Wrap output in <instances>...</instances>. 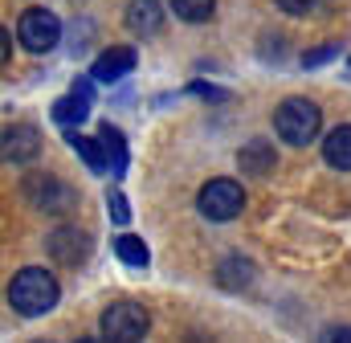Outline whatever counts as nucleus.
Wrapping results in <instances>:
<instances>
[{
	"label": "nucleus",
	"instance_id": "f257e3e1",
	"mask_svg": "<svg viewBox=\"0 0 351 343\" xmlns=\"http://www.w3.org/2000/svg\"><path fill=\"white\" fill-rule=\"evenodd\" d=\"M58 294H62L58 278H53L49 270H41V265L21 270V274L12 278V286H8V303H12L21 315H29V319L53 311V307H58Z\"/></svg>",
	"mask_w": 351,
	"mask_h": 343
},
{
	"label": "nucleus",
	"instance_id": "f03ea898",
	"mask_svg": "<svg viewBox=\"0 0 351 343\" xmlns=\"http://www.w3.org/2000/svg\"><path fill=\"white\" fill-rule=\"evenodd\" d=\"M319 127H323V110H319L311 98H286V102H278V110H274V131H278V139H286V143H294V147H306V143L319 135Z\"/></svg>",
	"mask_w": 351,
	"mask_h": 343
},
{
	"label": "nucleus",
	"instance_id": "7ed1b4c3",
	"mask_svg": "<svg viewBox=\"0 0 351 343\" xmlns=\"http://www.w3.org/2000/svg\"><path fill=\"white\" fill-rule=\"evenodd\" d=\"M196 209L208 217V221H233L241 209H245V192L237 180H208L196 196Z\"/></svg>",
	"mask_w": 351,
	"mask_h": 343
},
{
	"label": "nucleus",
	"instance_id": "20e7f679",
	"mask_svg": "<svg viewBox=\"0 0 351 343\" xmlns=\"http://www.w3.org/2000/svg\"><path fill=\"white\" fill-rule=\"evenodd\" d=\"M16 37H21V45L29 54H49L58 45V37H62V21L49 8H29L21 16V25H16Z\"/></svg>",
	"mask_w": 351,
	"mask_h": 343
},
{
	"label": "nucleus",
	"instance_id": "39448f33",
	"mask_svg": "<svg viewBox=\"0 0 351 343\" xmlns=\"http://www.w3.org/2000/svg\"><path fill=\"white\" fill-rule=\"evenodd\" d=\"M102 335L106 340H143L147 335V327H152V319H147V311L143 307H135V303H114V307H106L102 311Z\"/></svg>",
	"mask_w": 351,
	"mask_h": 343
},
{
	"label": "nucleus",
	"instance_id": "423d86ee",
	"mask_svg": "<svg viewBox=\"0 0 351 343\" xmlns=\"http://www.w3.org/2000/svg\"><path fill=\"white\" fill-rule=\"evenodd\" d=\"M25 200L41 213H66V209H74V188H66L58 176L37 172V176L25 180Z\"/></svg>",
	"mask_w": 351,
	"mask_h": 343
},
{
	"label": "nucleus",
	"instance_id": "0eeeda50",
	"mask_svg": "<svg viewBox=\"0 0 351 343\" xmlns=\"http://www.w3.org/2000/svg\"><path fill=\"white\" fill-rule=\"evenodd\" d=\"M41 152V131L29 127V123H16V127H4V160L8 164H29L37 160Z\"/></svg>",
	"mask_w": 351,
	"mask_h": 343
},
{
	"label": "nucleus",
	"instance_id": "6e6552de",
	"mask_svg": "<svg viewBox=\"0 0 351 343\" xmlns=\"http://www.w3.org/2000/svg\"><path fill=\"white\" fill-rule=\"evenodd\" d=\"M45 250H49V257H53L58 265H78V261H86V254H90V237L82 229H58V233H49Z\"/></svg>",
	"mask_w": 351,
	"mask_h": 343
},
{
	"label": "nucleus",
	"instance_id": "1a4fd4ad",
	"mask_svg": "<svg viewBox=\"0 0 351 343\" xmlns=\"http://www.w3.org/2000/svg\"><path fill=\"white\" fill-rule=\"evenodd\" d=\"M135 49L131 45H114V49H106L94 66H90V74H94V82H119V78H127L131 70H135Z\"/></svg>",
	"mask_w": 351,
	"mask_h": 343
},
{
	"label": "nucleus",
	"instance_id": "9d476101",
	"mask_svg": "<svg viewBox=\"0 0 351 343\" xmlns=\"http://www.w3.org/2000/svg\"><path fill=\"white\" fill-rule=\"evenodd\" d=\"M127 25H131V33H139V37L160 33V25H164L160 0H131V4H127Z\"/></svg>",
	"mask_w": 351,
	"mask_h": 343
},
{
	"label": "nucleus",
	"instance_id": "9b49d317",
	"mask_svg": "<svg viewBox=\"0 0 351 343\" xmlns=\"http://www.w3.org/2000/svg\"><path fill=\"white\" fill-rule=\"evenodd\" d=\"M66 143L74 147V156L86 164L94 176H102V172H110V160H106V147H102V139H90V135H78V131H70L66 135Z\"/></svg>",
	"mask_w": 351,
	"mask_h": 343
},
{
	"label": "nucleus",
	"instance_id": "f8f14e48",
	"mask_svg": "<svg viewBox=\"0 0 351 343\" xmlns=\"http://www.w3.org/2000/svg\"><path fill=\"white\" fill-rule=\"evenodd\" d=\"M323 160L339 172H351V123L327 131V139H323Z\"/></svg>",
	"mask_w": 351,
	"mask_h": 343
},
{
	"label": "nucleus",
	"instance_id": "ddd939ff",
	"mask_svg": "<svg viewBox=\"0 0 351 343\" xmlns=\"http://www.w3.org/2000/svg\"><path fill=\"white\" fill-rule=\"evenodd\" d=\"M237 164H241V172H245V176H265V172L278 164V156H274V147H269L265 139H250V143L241 147Z\"/></svg>",
	"mask_w": 351,
	"mask_h": 343
},
{
	"label": "nucleus",
	"instance_id": "4468645a",
	"mask_svg": "<svg viewBox=\"0 0 351 343\" xmlns=\"http://www.w3.org/2000/svg\"><path fill=\"white\" fill-rule=\"evenodd\" d=\"M90 102H94V98H86V94H78V90H70L66 98H58V102H53V123H62V127L86 123Z\"/></svg>",
	"mask_w": 351,
	"mask_h": 343
},
{
	"label": "nucleus",
	"instance_id": "2eb2a0df",
	"mask_svg": "<svg viewBox=\"0 0 351 343\" xmlns=\"http://www.w3.org/2000/svg\"><path fill=\"white\" fill-rule=\"evenodd\" d=\"M98 139H102V147H106L110 172L123 176V172H127V139H123V131H119L114 123H102V127H98Z\"/></svg>",
	"mask_w": 351,
	"mask_h": 343
},
{
	"label": "nucleus",
	"instance_id": "dca6fc26",
	"mask_svg": "<svg viewBox=\"0 0 351 343\" xmlns=\"http://www.w3.org/2000/svg\"><path fill=\"white\" fill-rule=\"evenodd\" d=\"M114 257L123 261V265H131V270H143L152 254H147V241H139L135 233H119L114 237Z\"/></svg>",
	"mask_w": 351,
	"mask_h": 343
},
{
	"label": "nucleus",
	"instance_id": "f3484780",
	"mask_svg": "<svg viewBox=\"0 0 351 343\" xmlns=\"http://www.w3.org/2000/svg\"><path fill=\"white\" fill-rule=\"evenodd\" d=\"M254 282V265L250 261H241V257H229L225 265H221V286H229V290H241V286H250Z\"/></svg>",
	"mask_w": 351,
	"mask_h": 343
},
{
	"label": "nucleus",
	"instance_id": "a211bd4d",
	"mask_svg": "<svg viewBox=\"0 0 351 343\" xmlns=\"http://www.w3.org/2000/svg\"><path fill=\"white\" fill-rule=\"evenodd\" d=\"M213 8H217V0H172V12L180 16V21H188V25L208 21V16H213Z\"/></svg>",
	"mask_w": 351,
	"mask_h": 343
},
{
	"label": "nucleus",
	"instance_id": "6ab92c4d",
	"mask_svg": "<svg viewBox=\"0 0 351 343\" xmlns=\"http://www.w3.org/2000/svg\"><path fill=\"white\" fill-rule=\"evenodd\" d=\"M339 54H343V45H339V41H327V45H319V49H306V54H302V66H306V70H315V66L335 62Z\"/></svg>",
	"mask_w": 351,
	"mask_h": 343
},
{
	"label": "nucleus",
	"instance_id": "aec40b11",
	"mask_svg": "<svg viewBox=\"0 0 351 343\" xmlns=\"http://www.w3.org/2000/svg\"><path fill=\"white\" fill-rule=\"evenodd\" d=\"M106 213H110V221L114 225H127L131 221V204H127V196L114 188V192H106Z\"/></svg>",
	"mask_w": 351,
	"mask_h": 343
},
{
	"label": "nucleus",
	"instance_id": "412c9836",
	"mask_svg": "<svg viewBox=\"0 0 351 343\" xmlns=\"http://www.w3.org/2000/svg\"><path fill=\"white\" fill-rule=\"evenodd\" d=\"M278 8L290 12V16H311L319 8V0H278Z\"/></svg>",
	"mask_w": 351,
	"mask_h": 343
},
{
	"label": "nucleus",
	"instance_id": "4be33fe9",
	"mask_svg": "<svg viewBox=\"0 0 351 343\" xmlns=\"http://www.w3.org/2000/svg\"><path fill=\"white\" fill-rule=\"evenodd\" d=\"M192 94H204V98H225V90H217V86H204V82H192Z\"/></svg>",
	"mask_w": 351,
	"mask_h": 343
},
{
	"label": "nucleus",
	"instance_id": "5701e85b",
	"mask_svg": "<svg viewBox=\"0 0 351 343\" xmlns=\"http://www.w3.org/2000/svg\"><path fill=\"white\" fill-rule=\"evenodd\" d=\"M0 58H4V62L12 58V33H8V29L0 33Z\"/></svg>",
	"mask_w": 351,
	"mask_h": 343
},
{
	"label": "nucleus",
	"instance_id": "b1692460",
	"mask_svg": "<svg viewBox=\"0 0 351 343\" xmlns=\"http://www.w3.org/2000/svg\"><path fill=\"white\" fill-rule=\"evenodd\" d=\"M74 90H78V94H86V98H94V74H90V78H78Z\"/></svg>",
	"mask_w": 351,
	"mask_h": 343
}]
</instances>
